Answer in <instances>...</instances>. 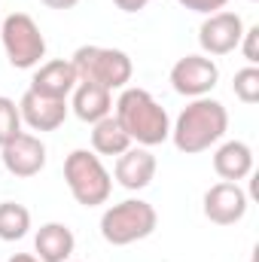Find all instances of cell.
<instances>
[{
  "label": "cell",
  "instance_id": "6da1fadb",
  "mask_svg": "<svg viewBox=\"0 0 259 262\" xmlns=\"http://www.w3.org/2000/svg\"><path fill=\"white\" fill-rule=\"evenodd\" d=\"M113 116L116 122L125 128L131 143L137 146H159L171 137V116L168 110L146 92L137 85H125L122 95L113 104Z\"/></svg>",
  "mask_w": 259,
  "mask_h": 262
},
{
  "label": "cell",
  "instance_id": "7a4b0ae2",
  "mask_svg": "<svg viewBox=\"0 0 259 262\" xmlns=\"http://www.w3.org/2000/svg\"><path fill=\"white\" fill-rule=\"evenodd\" d=\"M229 131V110L217 101V98H192L177 122L171 125V140L180 152L195 156V152H204L210 146H217Z\"/></svg>",
  "mask_w": 259,
  "mask_h": 262
},
{
  "label": "cell",
  "instance_id": "3957f363",
  "mask_svg": "<svg viewBox=\"0 0 259 262\" xmlns=\"http://www.w3.org/2000/svg\"><path fill=\"white\" fill-rule=\"evenodd\" d=\"M159 226V213L143 198H125L101 213V238L113 247H128L149 238Z\"/></svg>",
  "mask_w": 259,
  "mask_h": 262
},
{
  "label": "cell",
  "instance_id": "277c9868",
  "mask_svg": "<svg viewBox=\"0 0 259 262\" xmlns=\"http://www.w3.org/2000/svg\"><path fill=\"white\" fill-rule=\"evenodd\" d=\"M64 180L67 189L76 204L82 207H98L107 204V198L113 192V177L104 168L101 156L92 149H73L64 159Z\"/></svg>",
  "mask_w": 259,
  "mask_h": 262
},
{
  "label": "cell",
  "instance_id": "5b68a950",
  "mask_svg": "<svg viewBox=\"0 0 259 262\" xmlns=\"http://www.w3.org/2000/svg\"><path fill=\"white\" fill-rule=\"evenodd\" d=\"M70 61L76 67L79 82H95V85H104L107 92L125 89L134 73L128 52L110 49V46H79Z\"/></svg>",
  "mask_w": 259,
  "mask_h": 262
},
{
  "label": "cell",
  "instance_id": "8992f818",
  "mask_svg": "<svg viewBox=\"0 0 259 262\" xmlns=\"http://www.w3.org/2000/svg\"><path fill=\"white\" fill-rule=\"evenodd\" d=\"M0 43L15 70H31L46 58V37L28 12H12L0 21Z\"/></svg>",
  "mask_w": 259,
  "mask_h": 262
},
{
  "label": "cell",
  "instance_id": "52a82bcc",
  "mask_svg": "<svg viewBox=\"0 0 259 262\" xmlns=\"http://www.w3.org/2000/svg\"><path fill=\"white\" fill-rule=\"evenodd\" d=\"M220 82V67L210 55H183L171 67V85L183 98H207Z\"/></svg>",
  "mask_w": 259,
  "mask_h": 262
},
{
  "label": "cell",
  "instance_id": "ba28073f",
  "mask_svg": "<svg viewBox=\"0 0 259 262\" xmlns=\"http://www.w3.org/2000/svg\"><path fill=\"white\" fill-rule=\"evenodd\" d=\"M241 37H244V21L232 9L210 12L198 28V46L204 49V55H229L238 49Z\"/></svg>",
  "mask_w": 259,
  "mask_h": 262
},
{
  "label": "cell",
  "instance_id": "9c48e42d",
  "mask_svg": "<svg viewBox=\"0 0 259 262\" xmlns=\"http://www.w3.org/2000/svg\"><path fill=\"white\" fill-rule=\"evenodd\" d=\"M0 165L12 177H37L46 168V143L37 134L18 131L9 143L0 146Z\"/></svg>",
  "mask_w": 259,
  "mask_h": 262
},
{
  "label": "cell",
  "instance_id": "30bf717a",
  "mask_svg": "<svg viewBox=\"0 0 259 262\" xmlns=\"http://www.w3.org/2000/svg\"><path fill=\"white\" fill-rule=\"evenodd\" d=\"M201 204H204V216L210 223H217V226H235V223L244 220V213L250 207V198H247V192L238 183L223 180V183H213L204 192Z\"/></svg>",
  "mask_w": 259,
  "mask_h": 262
},
{
  "label": "cell",
  "instance_id": "8fae6325",
  "mask_svg": "<svg viewBox=\"0 0 259 262\" xmlns=\"http://www.w3.org/2000/svg\"><path fill=\"white\" fill-rule=\"evenodd\" d=\"M67 101L58 98H46V95H37V92H25L21 101H18V113H21V122L34 131H55L64 125L67 119Z\"/></svg>",
  "mask_w": 259,
  "mask_h": 262
},
{
  "label": "cell",
  "instance_id": "7c38bea8",
  "mask_svg": "<svg viewBox=\"0 0 259 262\" xmlns=\"http://www.w3.org/2000/svg\"><path fill=\"white\" fill-rule=\"evenodd\" d=\"M116 183L128 192H137V189H146L156 177V156L146 149V146H134L131 143L122 156H116Z\"/></svg>",
  "mask_w": 259,
  "mask_h": 262
},
{
  "label": "cell",
  "instance_id": "4fadbf2b",
  "mask_svg": "<svg viewBox=\"0 0 259 262\" xmlns=\"http://www.w3.org/2000/svg\"><path fill=\"white\" fill-rule=\"evenodd\" d=\"M79 76H76V67L70 58H55V61H46L34 70L31 76V92L37 95H46V98H58L67 101L70 92L76 89Z\"/></svg>",
  "mask_w": 259,
  "mask_h": 262
},
{
  "label": "cell",
  "instance_id": "5bb4252c",
  "mask_svg": "<svg viewBox=\"0 0 259 262\" xmlns=\"http://www.w3.org/2000/svg\"><path fill=\"white\" fill-rule=\"evenodd\" d=\"M213 171L220 180L238 183L253 174V149L244 140H226L213 152Z\"/></svg>",
  "mask_w": 259,
  "mask_h": 262
},
{
  "label": "cell",
  "instance_id": "9a60e30c",
  "mask_svg": "<svg viewBox=\"0 0 259 262\" xmlns=\"http://www.w3.org/2000/svg\"><path fill=\"white\" fill-rule=\"evenodd\" d=\"M76 250V238L64 223H46L40 226L34 238V256L40 262H67Z\"/></svg>",
  "mask_w": 259,
  "mask_h": 262
},
{
  "label": "cell",
  "instance_id": "2e32d148",
  "mask_svg": "<svg viewBox=\"0 0 259 262\" xmlns=\"http://www.w3.org/2000/svg\"><path fill=\"white\" fill-rule=\"evenodd\" d=\"M70 95H73V101H70L73 113H76L82 122H89V125H95V122H101L104 116L113 113V92H107L104 85L76 82V89H73Z\"/></svg>",
  "mask_w": 259,
  "mask_h": 262
},
{
  "label": "cell",
  "instance_id": "e0dca14e",
  "mask_svg": "<svg viewBox=\"0 0 259 262\" xmlns=\"http://www.w3.org/2000/svg\"><path fill=\"white\" fill-rule=\"evenodd\" d=\"M128 146H131V137L116 122L113 113L92 125V152H98V156H122Z\"/></svg>",
  "mask_w": 259,
  "mask_h": 262
},
{
  "label": "cell",
  "instance_id": "ac0fdd59",
  "mask_svg": "<svg viewBox=\"0 0 259 262\" xmlns=\"http://www.w3.org/2000/svg\"><path fill=\"white\" fill-rule=\"evenodd\" d=\"M31 229V210L15 201H0V241H21Z\"/></svg>",
  "mask_w": 259,
  "mask_h": 262
},
{
  "label": "cell",
  "instance_id": "d6986e66",
  "mask_svg": "<svg viewBox=\"0 0 259 262\" xmlns=\"http://www.w3.org/2000/svg\"><path fill=\"white\" fill-rule=\"evenodd\" d=\"M232 92L241 104H256L259 101V67L247 64L235 73V82H232Z\"/></svg>",
  "mask_w": 259,
  "mask_h": 262
},
{
  "label": "cell",
  "instance_id": "ffe728a7",
  "mask_svg": "<svg viewBox=\"0 0 259 262\" xmlns=\"http://www.w3.org/2000/svg\"><path fill=\"white\" fill-rule=\"evenodd\" d=\"M18 131H21V113H18V104H15L12 98H3V95H0V146L9 143Z\"/></svg>",
  "mask_w": 259,
  "mask_h": 262
},
{
  "label": "cell",
  "instance_id": "44dd1931",
  "mask_svg": "<svg viewBox=\"0 0 259 262\" xmlns=\"http://www.w3.org/2000/svg\"><path fill=\"white\" fill-rule=\"evenodd\" d=\"M238 49L244 52V58H247V64H259V28H244V37H241V43H238Z\"/></svg>",
  "mask_w": 259,
  "mask_h": 262
},
{
  "label": "cell",
  "instance_id": "7402d4cb",
  "mask_svg": "<svg viewBox=\"0 0 259 262\" xmlns=\"http://www.w3.org/2000/svg\"><path fill=\"white\" fill-rule=\"evenodd\" d=\"M180 6L192 9V12H201V15H210V12H220L229 0H177Z\"/></svg>",
  "mask_w": 259,
  "mask_h": 262
},
{
  "label": "cell",
  "instance_id": "603a6c76",
  "mask_svg": "<svg viewBox=\"0 0 259 262\" xmlns=\"http://www.w3.org/2000/svg\"><path fill=\"white\" fill-rule=\"evenodd\" d=\"M113 3H116L122 12H140V9H143L146 3H153V0H113Z\"/></svg>",
  "mask_w": 259,
  "mask_h": 262
},
{
  "label": "cell",
  "instance_id": "cb8c5ba5",
  "mask_svg": "<svg viewBox=\"0 0 259 262\" xmlns=\"http://www.w3.org/2000/svg\"><path fill=\"white\" fill-rule=\"evenodd\" d=\"M40 3H46L49 9H73L79 0H40Z\"/></svg>",
  "mask_w": 259,
  "mask_h": 262
},
{
  "label": "cell",
  "instance_id": "d4e9b609",
  "mask_svg": "<svg viewBox=\"0 0 259 262\" xmlns=\"http://www.w3.org/2000/svg\"><path fill=\"white\" fill-rule=\"evenodd\" d=\"M6 262H40V259H37L34 253H12Z\"/></svg>",
  "mask_w": 259,
  "mask_h": 262
},
{
  "label": "cell",
  "instance_id": "484cf974",
  "mask_svg": "<svg viewBox=\"0 0 259 262\" xmlns=\"http://www.w3.org/2000/svg\"><path fill=\"white\" fill-rule=\"evenodd\" d=\"M250 3H256V0H250Z\"/></svg>",
  "mask_w": 259,
  "mask_h": 262
},
{
  "label": "cell",
  "instance_id": "4316f807",
  "mask_svg": "<svg viewBox=\"0 0 259 262\" xmlns=\"http://www.w3.org/2000/svg\"><path fill=\"white\" fill-rule=\"evenodd\" d=\"M67 262H70V259H67Z\"/></svg>",
  "mask_w": 259,
  "mask_h": 262
}]
</instances>
